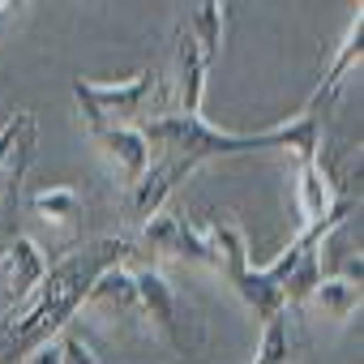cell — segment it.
Returning a JSON list of instances; mask_svg holds the SVG:
<instances>
[{"label": "cell", "instance_id": "1", "mask_svg": "<svg viewBox=\"0 0 364 364\" xmlns=\"http://www.w3.org/2000/svg\"><path fill=\"white\" fill-rule=\"evenodd\" d=\"M133 245L124 236H95L69 249L56 266H48L43 283L0 317V364H22L35 347L52 343L86 304L95 279L112 266H124Z\"/></svg>", "mask_w": 364, "mask_h": 364}, {"label": "cell", "instance_id": "2", "mask_svg": "<svg viewBox=\"0 0 364 364\" xmlns=\"http://www.w3.org/2000/svg\"><path fill=\"white\" fill-rule=\"evenodd\" d=\"M206 236H210V245L219 249V270L228 274V283L240 291V300L253 309L257 321H270V317L287 313L283 287H279L262 266H253V257H249V240H245V232H240L232 219H215V223L206 228Z\"/></svg>", "mask_w": 364, "mask_h": 364}, {"label": "cell", "instance_id": "3", "mask_svg": "<svg viewBox=\"0 0 364 364\" xmlns=\"http://www.w3.org/2000/svg\"><path fill=\"white\" fill-rule=\"evenodd\" d=\"M154 82H159L154 69H137L133 77H116V82L73 77V103H77L86 129H99V124H129L133 116H141L146 99L154 95Z\"/></svg>", "mask_w": 364, "mask_h": 364}, {"label": "cell", "instance_id": "4", "mask_svg": "<svg viewBox=\"0 0 364 364\" xmlns=\"http://www.w3.org/2000/svg\"><path fill=\"white\" fill-rule=\"evenodd\" d=\"M193 171V163L185 159H171V154H159L150 159V167L141 171V180H133L129 185V198H124V210L133 223H146L154 219L159 210H167V198L176 193V185Z\"/></svg>", "mask_w": 364, "mask_h": 364}, {"label": "cell", "instance_id": "5", "mask_svg": "<svg viewBox=\"0 0 364 364\" xmlns=\"http://www.w3.org/2000/svg\"><path fill=\"white\" fill-rule=\"evenodd\" d=\"M48 274V257L39 249L35 236L26 232H14L5 240V249H0V283H5V296H9V309L22 304Z\"/></svg>", "mask_w": 364, "mask_h": 364}, {"label": "cell", "instance_id": "6", "mask_svg": "<svg viewBox=\"0 0 364 364\" xmlns=\"http://www.w3.org/2000/svg\"><path fill=\"white\" fill-rule=\"evenodd\" d=\"M133 287H137V309H141V317H146L167 343L180 347V300H176L171 283L163 279V270H154V266L133 270Z\"/></svg>", "mask_w": 364, "mask_h": 364}, {"label": "cell", "instance_id": "7", "mask_svg": "<svg viewBox=\"0 0 364 364\" xmlns=\"http://www.w3.org/2000/svg\"><path fill=\"white\" fill-rule=\"evenodd\" d=\"M206 73H210V65H206L198 39L189 35V26H176V103H180V116H202Z\"/></svg>", "mask_w": 364, "mask_h": 364}, {"label": "cell", "instance_id": "8", "mask_svg": "<svg viewBox=\"0 0 364 364\" xmlns=\"http://www.w3.org/2000/svg\"><path fill=\"white\" fill-rule=\"evenodd\" d=\"M90 137L99 141V150L120 167V176H124V185H133V180H141V171L150 167V141L141 137V129L137 124H99V129H90Z\"/></svg>", "mask_w": 364, "mask_h": 364}, {"label": "cell", "instance_id": "9", "mask_svg": "<svg viewBox=\"0 0 364 364\" xmlns=\"http://www.w3.org/2000/svg\"><path fill=\"white\" fill-rule=\"evenodd\" d=\"M360 52H364V14H360V5H355V18L347 22V35H343L338 52L330 56V65H326V73H321L317 90H313V95H309V103H304V112H313V116H317V107H321V103H330V99L338 95V86L347 82V73L360 65Z\"/></svg>", "mask_w": 364, "mask_h": 364}, {"label": "cell", "instance_id": "10", "mask_svg": "<svg viewBox=\"0 0 364 364\" xmlns=\"http://www.w3.org/2000/svg\"><path fill=\"white\" fill-rule=\"evenodd\" d=\"M82 309H116L120 317H141L137 309V287H133V270L129 262L124 266H112L95 279V287L86 291V304Z\"/></svg>", "mask_w": 364, "mask_h": 364}, {"label": "cell", "instance_id": "11", "mask_svg": "<svg viewBox=\"0 0 364 364\" xmlns=\"http://www.w3.org/2000/svg\"><path fill=\"white\" fill-rule=\"evenodd\" d=\"M296 206H300V219L304 228H317L326 223L330 206H334V189H330V176L321 167V159L313 163H300V180H296Z\"/></svg>", "mask_w": 364, "mask_h": 364}, {"label": "cell", "instance_id": "12", "mask_svg": "<svg viewBox=\"0 0 364 364\" xmlns=\"http://www.w3.org/2000/svg\"><path fill=\"white\" fill-rule=\"evenodd\" d=\"M309 304H313L321 317H330V321H347V317L360 313V283L330 274V279H321V283L313 287Z\"/></svg>", "mask_w": 364, "mask_h": 364}, {"label": "cell", "instance_id": "13", "mask_svg": "<svg viewBox=\"0 0 364 364\" xmlns=\"http://www.w3.org/2000/svg\"><path fill=\"white\" fill-rule=\"evenodd\" d=\"M223 31H228V5H223V0H202V5L193 9L189 35L198 39V48H202L206 65H215V60H219V52H223Z\"/></svg>", "mask_w": 364, "mask_h": 364}, {"label": "cell", "instance_id": "14", "mask_svg": "<svg viewBox=\"0 0 364 364\" xmlns=\"http://www.w3.org/2000/svg\"><path fill=\"white\" fill-rule=\"evenodd\" d=\"M185 228L189 219L176 215V210H159L154 219L141 223V245L150 253H163V257H180V240H185Z\"/></svg>", "mask_w": 364, "mask_h": 364}, {"label": "cell", "instance_id": "15", "mask_svg": "<svg viewBox=\"0 0 364 364\" xmlns=\"http://www.w3.org/2000/svg\"><path fill=\"white\" fill-rule=\"evenodd\" d=\"M31 206L43 223H69V219L82 215V193L73 185H48L31 198Z\"/></svg>", "mask_w": 364, "mask_h": 364}, {"label": "cell", "instance_id": "16", "mask_svg": "<svg viewBox=\"0 0 364 364\" xmlns=\"http://www.w3.org/2000/svg\"><path fill=\"white\" fill-rule=\"evenodd\" d=\"M253 364H291V326H287V313L262 321V338H257Z\"/></svg>", "mask_w": 364, "mask_h": 364}, {"label": "cell", "instance_id": "17", "mask_svg": "<svg viewBox=\"0 0 364 364\" xmlns=\"http://www.w3.org/2000/svg\"><path fill=\"white\" fill-rule=\"evenodd\" d=\"M321 245H309L304 253H300V262H296V270L287 274V283H283V300L287 304H304L309 296H313V287L321 283Z\"/></svg>", "mask_w": 364, "mask_h": 364}, {"label": "cell", "instance_id": "18", "mask_svg": "<svg viewBox=\"0 0 364 364\" xmlns=\"http://www.w3.org/2000/svg\"><path fill=\"white\" fill-rule=\"evenodd\" d=\"M35 141V112H14V120L0 129V180L9 176L14 159L22 154V146Z\"/></svg>", "mask_w": 364, "mask_h": 364}, {"label": "cell", "instance_id": "19", "mask_svg": "<svg viewBox=\"0 0 364 364\" xmlns=\"http://www.w3.org/2000/svg\"><path fill=\"white\" fill-rule=\"evenodd\" d=\"M60 360L65 364H99V355L90 351V343L82 334H65L60 338Z\"/></svg>", "mask_w": 364, "mask_h": 364}, {"label": "cell", "instance_id": "20", "mask_svg": "<svg viewBox=\"0 0 364 364\" xmlns=\"http://www.w3.org/2000/svg\"><path fill=\"white\" fill-rule=\"evenodd\" d=\"M22 364H65V360H60V343H43V347H35Z\"/></svg>", "mask_w": 364, "mask_h": 364}, {"label": "cell", "instance_id": "21", "mask_svg": "<svg viewBox=\"0 0 364 364\" xmlns=\"http://www.w3.org/2000/svg\"><path fill=\"white\" fill-rule=\"evenodd\" d=\"M360 274H364V257L355 253V257H351V262L343 266V274H338V279H351V283H360Z\"/></svg>", "mask_w": 364, "mask_h": 364}]
</instances>
